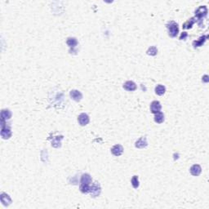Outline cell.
Here are the masks:
<instances>
[{"label": "cell", "instance_id": "obj_1", "mask_svg": "<svg viewBox=\"0 0 209 209\" xmlns=\"http://www.w3.org/2000/svg\"><path fill=\"white\" fill-rule=\"evenodd\" d=\"M91 182H92L91 176L88 173L83 174L81 177V180H80V186H79L80 191L84 194L88 193L90 190V183Z\"/></svg>", "mask_w": 209, "mask_h": 209}, {"label": "cell", "instance_id": "obj_2", "mask_svg": "<svg viewBox=\"0 0 209 209\" xmlns=\"http://www.w3.org/2000/svg\"><path fill=\"white\" fill-rule=\"evenodd\" d=\"M167 28L168 29L169 35L172 38L176 37V35L179 33V27L177 23H176L175 21H170L167 24Z\"/></svg>", "mask_w": 209, "mask_h": 209}, {"label": "cell", "instance_id": "obj_3", "mask_svg": "<svg viewBox=\"0 0 209 209\" xmlns=\"http://www.w3.org/2000/svg\"><path fill=\"white\" fill-rule=\"evenodd\" d=\"M101 188L98 182H94L93 185L90 187V190H89L90 194L93 197H97L101 194Z\"/></svg>", "mask_w": 209, "mask_h": 209}, {"label": "cell", "instance_id": "obj_4", "mask_svg": "<svg viewBox=\"0 0 209 209\" xmlns=\"http://www.w3.org/2000/svg\"><path fill=\"white\" fill-rule=\"evenodd\" d=\"M208 14V8L206 6H200L198 9L195 11V16L199 20L205 17Z\"/></svg>", "mask_w": 209, "mask_h": 209}, {"label": "cell", "instance_id": "obj_5", "mask_svg": "<svg viewBox=\"0 0 209 209\" xmlns=\"http://www.w3.org/2000/svg\"><path fill=\"white\" fill-rule=\"evenodd\" d=\"M69 95H70L71 99H73L74 101H80L83 98L82 93L78 90H71L70 93H69Z\"/></svg>", "mask_w": 209, "mask_h": 209}, {"label": "cell", "instance_id": "obj_6", "mask_svg": "<svg viewBox=\"0 0 209 209\" xmlns=\"http://www.w3.org/2000/svg\"><path fill=\"white\" fill-rule=\"evenodd\" d=\"M78 121L81 126H85L89 123V117L87 114L83 113V114H79V116L78 118Z\"/></svg>", "mask_w": 209, "mask_h": 209}, {"label": "cell", "instance_id": "obj_7", "mask_svg": "<svg viewBox=\"0 0 209 209\" xmlns=\"http://www.w3.org/2000/svg\"><path fill=\"white\" fill-rule=\"evenodd\" d=\"M162 109V106L159 101H155L150 104V111L153 114H156L158 112H159Z\"/></svg>", "mask_w": 209, "mask_h": 209}, {"label": "cell", "instance_id": "obj_8", "mask_svg": "<svg viewBox=\"0 0 209 209\" xmlns=\"http://www.w3.org/2000/svg\"><path fill=\"white\" fill-rule=\"evenodd\" d=\"M123 152V148L121 145H115L112 147L111 153L114 156L121 155Z\"/></svg>", "mask_w": 209, "mask_h": 209}, {"label": "cell", "instance_id": "obj_9", "mask_svg": "<svg viewBox=\"0 0 209 209\" xmlns=\"http://www.w3.org/2000/svg\"><path fill=\"white\" fill-rule=\"evenodd\" d=\"M123 88L127 91L132 92L136 89V84L132 81H127L126 83L123 84Z\"/></svg>", "mask_w": 209, "mask_h": 209}, {"label": "cell", "instance_id": "obj_10", "mask_svg": "<svg viewBox=\"0 0 209 209\" xmlns=\"http://www.w3.org/2000/svg\"><path fill=\"white\" fill-rule=\"evenodd\" d=\"M202 172L201 167L199 164H195L190 167V173L195 176H198Z\"/></svg>", "mask_w": 209, "mask_h": 209}, {"label": "cell", "instance_id": "obj_11", "mask_svg": "<svg viewBox=\"0 0 209 209\" xmlns=\"http://www.w3.org/2000/svg\"><path fill=\"white\" fill-rule=\"evenodd\" d=\"M1 136L3 139H9L12 136V131L10 130L9 127H2V131H1Z\"/></svg>", "mask_w": 209, "mask_h": 209}, {"label": "cell", "instance_id": "obj_12", "mask_svg": "<svg viewBox=\"0 0 209 209\" xmlns=\"http://www.w3.org/2000/svg\"><path fill=\"white\" fill-rule=\"evenodd\" d=\"M207 39H208V35H204V36L200 37L199 39H198V40L194 41V43H193L194 47H195V48H198V47H201V46H203V44H204L205 41L207 40Z\"/></svg>", "mask_w": 209, "mask_h": 209}, {"label": "cell", "instance_id": "obj_13", "mask_svg": "<svg viewBox=\"0 0 209 209\" xmlns=\"http://www.w3.org/2000/svg\"><path fill=\"white\" fill-rule=\"evenodd\" d=\"M12 117V113L9 110H3L2 113H1V120L2 121H5L7 119H9Z\"/></svg>", "mask_w": 209, "mask_h": 209}, {"label": "cell", "instance_id": "obj_14", "mask_svg": "<svg viewBox=\"0 0 209 209\" xmlns=\"http://www.w3.org/2000/svg\"><path fill=\"white\" fill-rule=\"evenodd\" d=\"M136 148H144L147 146V141H146V137H141L138 141L136 142Z\"/></svg>", "mask_w": 209, "mask_h": 209}, {"label": "cell", "instance_id": "obj_15", "mask_svg": "<svg viewBox=\"0 0 209 209\" xmlns=\"http://www.w3.org/2000/svg\"><path fill=\"white\" fill-rule=\"evenodd\" d=\"M155 114V121L157 123H162L164 121V115H163V114L162 112H158V113H156Z\"/></svg>", "mask_w": 209, "mask_h": 209}, {"label": "cell", "instance_id": "obj_16", "mask_svg": "<svg viewBox=\"0 0 209 209\" xmlns=\"http://www.w3.org/2000/svg\"><path fill=\"white\" fill-rule=\"evenodd\" d=\"M63 139V136H56L54 138V140L52 142V146L55 147V148H58L61 146V141Z\"/></svg>", "mask_w": 209, "mask_h": 209}, {"label": "cell", "instance_id": "obj_17", "mask_svg": "<svg viewBox=\"0 0 209 209\" xmlns=\"http://www.w3.org/2000/svg\"><path fill=\"white\" fill-rule=\"evenodd\" d=\"M166 92V88L165 87L163 86V85H158L157 87L155 88V93L157 95H159V96H162V95H163Z\"/></svg>", "mask_w": 209, "mask_h": 209}, {"label": "cell", "instance_id": "obj_18", "mask_svg": "<svg viewBox=\"0 0 209 209\" xmlns=\"http://www.w3.org/2000/svg\"><path fill=\"white\" fill-rule=\"evenodd\" d=\"M66 44H67V45L69 48H74V47L77 46L78 41H77V39H75V38H69L67 39V41H66Z\"/></svg>", "mask_w": 209, "mask_h": 209}, {"label": "cell", "instance_id": "obj_19", "mask_svg": "<svg viewBox=\"0 0 209 209\" xmlns=\"http://www.w3.org/2000/svg\"><path fill=\"white\" fill-rule=\"evenodd\" d=\"M194 23H195V18H191L183 25V28L184 29H190V28H192V25H194Z\"/></svg>", "mask_w": 209, "mask_h": 209}, {"label": "cell", "instance_id": "obj_20", "mask_svg": "<svg viewBox=\"0 0 209 209\" xmlns=\"http://www.w3.org/2000/svg\"><path fill=\"white\" fill-rule=\"evenodd\" d=\"M131 185L135 189H137L139 187V180L137 176H133V177L131 178Z\"/></svg>", "mask_w": 209, "mask_h": 209}, {"label": "cell", "instance_id": "obj_21", "mask_svg": "<svg viewBox=\"0 0 209 209\" xmlns=\"http://www.w3.org/2000/svg\"><path fill=\"white\" fill-rule=\"evenodd\" d=\"M157 53H158V49L156 48V47H151L147 51V54L150 56H155Z\"/></svg>", "mask_w": 209, "mask_h": 209}, {"label": "cell", "instance_id": "obj_22", "mask_svg": "<svg viewBox=\"0 0 209 209\" xmlns=\"http://www.w3.org/2000/svg\"><path fill=\"white\" fill-rule=\"evenodd\" d=\"M187 36H188L187 33H186V32H183V33L181 34V35H180V40H185L186 38H187Z\"/></svg>", "mask_w": 209, "mask_h": 209}]
</instances>
